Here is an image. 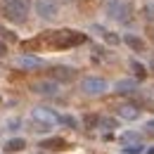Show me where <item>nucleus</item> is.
<instances>
[{"mask_svg": "<svg viewBox=\"0 0 154 154\" xmlns=\"http://www.w3.org/2000/svg\"><path fill=\"white\" fill-rule=\"evenodd\" d=\"M85 40H88V36H85V33H81V31L59 29V31H48V33H43L40 38L24 43V48H26V50H31V48H36V45H48V48H55V50H66V48L83 45Z\"/></svg>", "mask_w": 154, "mask_h": 154, "instance_id": "f257e3e1", "label": "nucleus"}, {"mask_svg": "<svg viewBox=\"0 0 154 154\" xmlns=\"http://www.w3.org/2000/svg\"><path fill=\"white\" fill-rule=\"evenodd\" d=\"M29 0H2V17L12 24H24L29 17Z\"/></svg>", "mask_w": 154, "mask_h": 154, "instance_id": "f03ea898", "label": "nucleus"}, {"mask_svg": "<svg viewBox=\"0 0 154 154\" xmlns=\"http://www.w3.org/2000/svg\"><path fill=\"white\" fill-rule=\"evenodd\" d=\"M107 17L114 21H128L133 14V7L128 0H107Z\"/></svg>", "mask_w": 154, "mask_h": 154, "instance_id": "7ed1b4c3", "label": "nucleus"}, {"mask_svg": "<svg viewBox=\"0 0 154 154\" xmlns=\"http://www.w3.org/2000/svg\"><path fill=\"white\" fill-rule=\"evenodd\" d=\"M107 88H109L107 81H104V78H97V76H88V78L81 81V93H83V95H90V97L107 93Z\"/></svg>", "mask_w": 154, "mask_h": 154, "instance_id": "20e7f679", "label": "nucleus"}, {"mask_svg": "<svg viewBox=\"0 0 154 154\" xmlns=\"http://www.w3.org/2000/svg\"><path fill=\"white\" fill-rule=\"evenodd\" d=\"M33 10H36V14L40 19H55L59 14V2L57 0H36Z\"/></svg>", "mask_w": 154, "mask_h": 154, "instance_id": "39448f33", "label": "nucleus"}, {"mask_svg": "<svg viewBox=\"0 0 154 154\" xmlns=\"http://www.w3.org/2000/svg\"><path fill=\"white\" fill-rule=\"evenodd\" d=\"M31 121H36V123H43V126L52 128L55 123H59V116L55 114L52 109H45V107H38V109H33V112H31Z\"/></svg>", "mask_w": 154, "mask_h": 154, "instance_id": "423d86ee", "label": "nucleus"}, {"mask_svg": "<svg viewBox=\"0 0 154 154\" xmlns=\"http://www.w3.org/2000/svg\"><path fill=\"white\" fill-rule=\"evenodd\" d=\"M50 76L59 83H71V81H76V69L74 66H52Z\"/></svg>", "mask_w": 154, "mask_h": 154, "instance_id": "0eeeda50", "label": "nucleus"}, {"mask_svg": "<svg viewBox=\"0 0 154 154\" xmlns=\"http://www.w3.org/2000/svg\"><path fill=\"white\" fill-rule=\"evenodd\" d=\"M57 90H59L57 81H38V83H33V93H38V95L52 97V95H57Z\"/></svg>", "mask_w": 154, "mask_h": 154, "instance_id": "6e6552de", "label": "nucleus"}, {"mask_svg": "<svg viewBox=\"0 0 154 154\" xmlns=\"http://www.w3.org/2000/svg\"><path fill=\"white\" fill-rule=\"evenodd\" d=\"M38 147L40 149H48V152H62V149H66L69 145H66L64 137H45Z\"/></svg>", "mask_w": 154, "mask_h": 154, "instance_id": "1a4fd4ad", "label": "nucleus"}, {"mask_svg": "<svg viewBox=\"0 0 154 154\" xmlns=\"http://www.w3.org/2000/svg\"><path fill=\"white\" fill-rule=\"evenodd\" d=\"M45 62L40 57H33V55H21L19 59H17V66L19 69H24V71H31V69H40Z\"/></svg>", "mask_w": 154, "mask_h": 154, "instance_id": "9d476101", "label": "nucleus"}, {"mask_svg": "<svg viewBox=\"0 0 154 154\" xmlns=\"http://www.w3.org/2000/svg\"><path fill=\"white\" fill-rule=\"evenodd\" d=\"M116 114H119V119H123V121H137L140 119V107H135V104H121L116 109Z\"/></svg>", "mask_w": 154, "mask_h": 154, "instance_id": "9b49d317", "label": "nucleus"}, {"mask_svg": "<svg viewBox=\"0 0 154 154\" xmlns=\"http://www.w3.org/2000/svg\"><path fill=\"white\" fill-rule=\"evenodd\" d=\"M135 88H137V81H133V78H121V81H116L114 93H119V95H133Z\"/></svg>", "mask_w": 154, "mask_h": 154, "instance_id": "f8f14e48", "label": "nucleus"}, {"mask_svg": "<svg viewBox=\"0 0 154 154\" xmlns=\"http://www.w3.org/2000/svg\"><path fill=\"white\" fill-rule=\"evenodd\" d=\"M123 43H126L131 50H135V52H145V48H147L145 40L140 38V36H135V33H126V36H123Z\"/></svg>", "mask_w": 154, "mask_h": 154, "instance_id": "ddd939ff", "label": "nucleus"}, {"mask_svg": "<svg viewBox=\"0 0 154 154\" xmlns=\"http://www.w3.org/2000/svg\"><path fill=\"white\" fill-rule=\"evenodd\" d=\"M93 31H97V33L107 40L109 45H119V43H121V36H116L114 31H107L104 26H97V24H93Z\"/></svg>", "mask_w": 154, "mask_h": 154, "instance_id": "4468645a", "label": "nucleus"}, {"mask_svg": "<svg viewBox=\"0 0 154 154\" xmlns=\"http://www.w3.org/2000/svg\"><path fill=\"white\" fill-rule=\"evenodd\" d=\"M24 147H26V140H24V137H12V140H7L5 152L7 154H17V152H21Z\"/></svg>", "mask_w": 154, "mask_h": 154, "instance_id": "2eb2a0df", "label": "nucleus"}, {"mask_svg": "<svg viewBox=\"0 0 154 154\" xmlns=\"http://www.w3.org/2000/svg\"><path fill=\"white\" fill-rule=\"evenodd\" d=\"M121 145H137V142H142V135L135 133V131H126V133H121Z\"/></svg>", "mask_w": 154, "mask_h": 154, "instance_id": "dca6fc26", "label": "nucleus"}, {"mask_svg": "<svg viewBox=\"0 0 154 154\" xmlns=\"http://www.w3.org/2000/svg\"><path fill=\"white\" fill-rule=\"evenodd\" d=\"M100 128L102 131H114V128H119V121L112 119V116H100Z\"/></svg>", "mask_w": 154, "mask_h": 154, "instance_id": "f3484780", "label": "nucleus"}, {"mask_svg": "<svg viewBox=\"0 0 154 154\" xmlns=\"http://www.w3.org/2000/svg\"><path fill=\"white\" fill-rule=\"evenodd\" d=\"M131 69H133V74L140 78V81H142V78H147V69H145L137 59H131Z\"/></svg>", "mask_w": 154, "mask_h": 154, "instance_id": "a211bd4d", "label": "nucleus"}, {"mask_svg": "<svg viewBox=\"0 0 154 154\" xmlns=\"http://www.w3.org/2000/svg\"><path fill=\"white\" fill-rule=\"evenodd\" d=\"M83 126H85V128H90V131H93V128H100V116H97V114L83 116Z\"/></svg>", "mask_w": 154, "mask_h": 154, "instance_id": "6ab92c4d", "label": "nucleus"}, {"mask_svg": "<svg viewBox=\"0 0 154 154\" xmlns=\"http://www.w3.org/2000/svg\"><path fill=\"white\" fill-rule=\"evenodd\" d=\"M59 123L66 126V128H78V121L71 114H62V116H59Z\"/></svg>", "mask_w": 154, "mask_h": 154, "instance_id": "aec40b11", "label": "nucleus"}, {"mask_svg": "<svg viewBox=\"0 0 154 154\" xmlns=\"http://www.w3.org/2000/svg\"><path fill=\"white\" fill-rule=\"evenodd\" d=\"M142 152H145L142 142H137V145H123V154H142Z\"/></svg>", "mask_w": 154, "mask_h": 154, "instance_id": "412c9836", "label": "nucleus"}, {"mask_svg": "<svg viewBox=\"0 0 154 154\" xmlns=\"http://www.w3.org/2000/svg\"><path fill=\"white\" fill-rule=\"evenodd\" d=\"M142 17L147 21H154V2H147V5L142 7Z\"/></svg>", "mask_w": 154, "mask_h": 154, "instance_id": "4be33fe9", "label": "nucleus"}, {"mask_svg": "<svg viewBox=\"0 0 154 154\" xmlns=\"http://www.w3.org/2000/svg\"><path fill=\"white\" fill-rule=\"evenodd\" d=\"M145 133H147V135H154V119L145 123Z\"/></svg>", "mask_w": 154, "mask_h": 154, "instance_id": "5701e85b", "label": "nucleus"}, {"mask_svg": "<svg viewBox=\"0 0 154 154\" xmlns=\"http://www.w3.org/2000/svg\"><path fill=\"white\" fill-rule=\"evenodd\" d=\"M5 55H7V45L0 40V57H5Z\"/></svg>", "mask_w": 154, "mask_h": 154, "instance_id": "b1692460", "label": "nucleus"}, {"mask_svg": "<svg viewBox=\"0 0 154 154\" xmlns=\"http://www.w3.org/2000/svg\"><path fill=\"white\" fill-rule=\"evenodd\" d=\"M149 71H152V74H154V59H152V64H149Z\"/></svg>", "mask_w": 154, "mask_h": 154, "instance_id": "393cba45", "label": "nucleus"}, {"mask_svg": "<svg viewBox=\"0 0 154 154\" xmlns=\"http://www.w3.org/2000/svg\"><path fill=\"white\" fill-rule=\"evenodd\" d=\"M147 154H154V147H149V149H147Z\"/></svg>", "mask_w": 154, "mask_h": 154, "instance_id": "a878e982", "label": "nucleus"}, {"mask_svg": "<svg viewBox=\"0 0 154 154\" xmlns=\"http://www.w3.org/2000/svg\"><path fill=\"white\" fill-rule=\"evenodd\" d=\"M152 40H154V33H152Z\"/></svg>", "mask_w": 154, "mask_h": 154, "instance_id": "bb28decb", "label": "nucleus"}]
</instances>
